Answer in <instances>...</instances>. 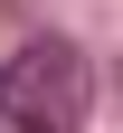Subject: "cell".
<instances>
[{
  "mask_svg": "<svg viewBox=\"0 0 123 133\" xmlns=\"http://www.w3.org/2000/svg\"><path fill=\"white\" fill-rule=\"evenodd\" d=\"M0 114H10V133H85V114H95V66L66 38L19 48L10 76H0Z\"/></svg>",
  "mask_w": 123,
  "mask_h": 133,
  "instance_id": "cell-1",
  "label": "cell"
}]
</instances>
